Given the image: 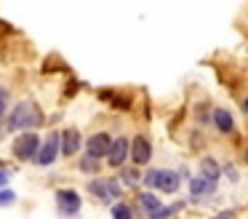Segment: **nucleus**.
Masks as SVG:
<instances>
[{
	"instance_id": "obj_6",
	"label": "nucleus",
	"mask_w": 248,
	"mask_h": 219,
	"mask_svg": "<svg viewBox=\"0 0 248 219\" xmlns=\"http://www.w3.org/2000/svg\"><path fill=\"white\" fill-rule=\"evenodd\" d=\"M128 155L136 166H147L152 158V144L147 136H134V142H128Z\"/></svg>"
},
{
	"instance_id": "obj_8",
	"label": "nucleus",
	"mask_w": 248,
	"mask_h": 219,
	"mask_svg": "<svg viewBox=\"0 0 248 219\" xmlns=\"http://www.w3.org/2000/svg\"><path fill=\"white\" fill-rule=\"evenodd\" d=\"M109 144H112V136H109V134H104V131H99V134H91V136H88L86 150H88V155H91V158L99 160V158H107Z\"/></svg>"
},
{
	"instance_id": "obj_15",
	"label": "nucleus",
	"mask_w": 248,
	"mask_h": 219,
	"mask_svg": "<svg viewBox=\"0 0 248 219\" xmlns=\"http://www.w3.org/2000/svg\"><path fill=\"white\" fill-rule=\"evenodd\" d=\"M109 214H112V219H134V211H131V206H125V203H115Z\"/></svg>"
},
{
	"instance_id": "obj_1",
	"label": "nucleus",
	"mask_w": 248,
	"mask_h": 219,
	"mask_svg": "<svg viewBox=\"0 0 248 219\" xmlns=\"http://www.w3.org/2000/svg\"><path fill=\"white\" fill-rule=\"evenodd\" d=\"M40 120H43V118H40V110L32 101H19L11 110V115H8L6 128L8 131H27V128L40 126Z\"/></svg>"
},
{
	"instance_id": "obj_5",
	"label": "nucleus",
	"mask_w": 248,
	"mask_h": 219,
	"mask_svg": "<svg viewBox=\"0 0 248 219\" xmlns=\"http://www.w3.org/2000/svg\"><path fill=\"white\" fill-rule=\"evenodd\" d=\"M56 206L64 217H75V214H80V195L75 190L62 187V190H56Z\"/></svg>"
},
{
	"instance_id": "obj_20",
	"label": "nucleus",
	"mask_w": 248,
	"mask_h": 219,
	"mask_svg": "<svg viewBox=\"0 0 248 219\" xmlns=\"http://www.w3.org/2000/svg\"><path fill=\"white\" fill-rule=\"evenodd\" d=\"M6 99H8V94L0 88V115H3V110H6Z\"/></svg>"
},
{
	"instance_id": "obj_19",
	"label": "nucleus",
	"mask_w": 248,
	"mask_h": 219,
	"mask_svg": "<svg viewBox=\"0 0 248 219\" xmlns=\"http://www.w3.org/2000/svg\"><path fill=\"white\" fill-rule=\"evenodd\" d=\"M8 179H11V174L0 168V187H6V185H8Z\"/></svg>"
},
{
	"instance_id": "obj_18",
	"label": "nucleus",
	"mask_w": 248,
	"mask_h": 219,
	"mask_svg": "<svg viewBox=\"0 0 248 219\" xmlns=\"http://www.w3.org/2000/svg\"><path fill=\"white\" fill-rule=\"evenodd\" d=\"M123 182H125V185H134V182H139V171H125V174H123Z\"/></svg>"
},
{
	"instance_id": "obj_21",
	"label": "nucleus",
	"mask_w": 248,
	"mask_h": 219,
	"mask_svg": "<svg viewBox=\"0 0 248 219\" xmlns=\"http://www.w3.org/2000/svg\"><path fill=\"white\" fill-rule=\"evenodd\" d=\"M243 112L248 115V96H246V101H243Z\"/></svg>"
},
{
	"instance_id": "obj_4",
	"label": "nucleus",
	"mask_w": 248,
	"mask_h": 219,
	"mask_svg": "<svg viewBox=\"0 0 248 219\" xmlns=\"http://www.w3.org/2000/svg\"><path fill=\"white\" fill-rule=\"evenodd\" d=\"M38 147H40V139H38V134H32V131H24L22 136L14 142V147H11V152H14V158L16 160H32L35 158V152H38Z\"/></svg>"
},
{
	"instance_id": "obj_12",
	"label": "nucleus",
	"mask_w": 248,
	"mask_h": 219,
	"mask_svg": "<svg viewBox=\"0 0 248 219\" xmlns=\"http://www.w3.org/2000/svg\"><path fill=\"white\" fill-rule=\"evenodd\" d=\"M211 120H214V128L219 134H232V128H235V120H232V115L227 110H221V107H216L214 115H211Z\"/></svg>"
},
{
	"instance_id": "obj_10",
	"label": "nucleus",
	"mask_w": 248,
	"mask_h": 219,
	"mask_svg": "<svg viewBox=\"0 0 248 219\" xmlns=\"http://www.w3.org/2000/svg\"><path fill=\"white\" fill-rule=\"evenodd\" d=\"M125 158H128V139H115L112 144H109V152H107V160L112 168H120V166L125 163Z\"/></svg>"
},
{
	"instance_id": "obj_9",
	"label": "nucleus",
	"mask_w": 248,
	"mask_h": 219,
	"mask_svg": "<svg viewBox=\"0 0 248 219\" xmlns=\"http://www.w3.org/2000/svg\"><path fill=\"white\" fill-rule=\"evenodd\" d=\"M78 150H80V134H78V128H67V131L59 134V152L62 155H75Z\"/></svg>"
},
{
	"instance_id": "obj_14",
	"label": "nucleus",
	"mask_w": 248,
	"mask_h": 219,
	"mask_svg": "<svg viewBox=\"0 0 248 219\" xmlns=\"http://www.w3.org/2000/svg\"><path fill=\"white\" fill-rule=\"evenodd\" d=\"M139 203H141V208H144L147 214H155L157 208H160V201H157V195H152V192H141Z\"/></svg>"
},
{
	"instance_id": "obj_2",
	"label": "nucleus",
	"mask_w": 248,
	"mask_h": 219,
	"mask_svg": "<svg viewBox=\"0 0 248 219\" xmlns=\"http://www.w3.org/2000/svg\"><path fill=\"white\" fill-rule=\"evenodd\" d=\"M144 185L147 187H155L160 192H176L179 190V174L176 171H168V168H152L150 174L144 176Z\"/></svg>"
},
{
	"instance_id": "obj_22",
	"label": "nucleus",
	"mask_w": 248,
	"mask_h": 219,
	"mask_svg": "<svg viewBox=\"0 0 248 219\" xmlns=\"http://www.w3.org/2000/svg\"><path fill=\"white\" fill-rule=\"evenodd\" d=\"M246 163H248V147H246Z\"/></svg>"
},
{
	"instance_id": "obj_16",
	"label": "nucleus",
	"mask_w": 248,
	"mask_h": 219,
	"mask_svg": "<svg viewBox=\"0 0 248 219\" xmlns=\"http://www.w3.org/2000/svg\"><path fill=\"white\" fill-rule=\"evenodd\" d=\"M80 171H86V174H96V171H99V163H96V158H91V155H86V158L80 160Z\"/></svg>"
},
{
	"instance_id": "obj_7",
	"label": "nucleus",
	"mask_w": 248,
	"mask_h": 219,
	"mask_svg": "<svg viewBox=\"0 0 248 219\" xmlns=\"http://www.w3.org/2000/svg\"><path fill=\"white\" fill-rule=\"evenodd\" d=\"M56 155H59V131H51L48 139H46V144L38 147L35 160H38V166H51L56 160Z\"/></svg>"
},
{
	"instance_id": "obj_3",
	"label": "nucleus",
	"mask_w": 248,
	"mask_h": 219,
	"mask_svg": "<svg viewBox=\"0 0 248 219\" xmlns=\"http://www.w3.org/2000/svg\"><path fill=\"white\" fill-rule=\"evenodd\" d=\"M88 192H91L96 201H104V203H112L123 195L118 179H93L91 185H88Z\"/></svg>"
},
{
	"instance_id": "obj_17",
	"label": "nucleus",
	"mask_w": 248,
	"mask_h": 219,
	"mask_svg": "<svg viewBox=\"0 0 248 219\" xmlns=\"http://www.w3.org/2000/svg\"><path fill=\"white\" fill-rule=\"evenodd\" d=\"M14 201H16V192L8 187H0V206H11Z\"/></svg>"
},
{
	"instance_id": "obj_11",
	"label": "nucleus",
	"mask_w": 248,
	"mask_h": 219,
	"mask_svg": "<svg viewBox=\"0 0 248 219\" xmlns=\"http://www.w3.org/2000/svg\"><path fill=\"white\" fill-rule=\"evenodd\" d=\"M214 190H216V182L214 179H205V176H195V179H189V192H192L195 201H198V198L214 195Z\"/></svg>"
},
{
	"instance_id": "obj_13",
	"label": "nucleus",
	"mask_w": 248,
	"mask_h": 219,
	"mask_svg": "<svg viewBox=\"0 0 248 219\" xmlns=\"http://www.w3.org/2000/svg\"><path fill=\"white\" fill-rule=\"evenodd\" d=\"M200 176H205V179H219L221 176V168L219 163H216L214 158H203V163H200Z\"/></svg>"
}]
</instances>
